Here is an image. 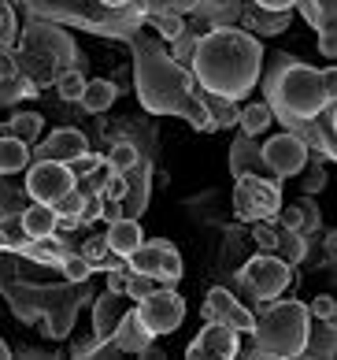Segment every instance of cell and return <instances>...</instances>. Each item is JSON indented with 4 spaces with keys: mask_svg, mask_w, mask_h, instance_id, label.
<instances>
[{
    "mask_svg": "<svg viewBox=\"0 0 337 360\" xmlns=\"http://www.w3.org/2000/svg\"><path fill=\"white\" fill-rule=\"evenodd\" d=\"M190 68L200 93L237 104L256 89L263 75V45L241 26H211L208 34L197 37Z\"/></svg>",
    "mask_w": 337,
    "mask_h": 360,
    "instance_id": "cell-1",
    "label": "cell"
},
{
    "mask_svg": "<svg viewBox=\"0 0 337 360\" xmlns=\"http://www.w3.org/2000/svg\"><path fill=\"white\" fill-rule=\"evenodd\" d=\"M133 78L141 104L152 115H182L197 130H215L204 93H197L193 71H185L164 45L141 34H133Z\"/></svg>",
    "mask_w": 337,
    "mask_h": 360,
    "instance_id": "cell-2",
    "label": "cell"
},
{
    "mask_svg": "<svg viewBox=\"0 0 337 360\" xmlns=\"http://www.w3.org/2000/svg\"><path fill=\"white\" fill-rule=\"evenodd\" d=\"M333 86H337V71L330 68H312L293 56H275L271 75L263 78L267 89V104L278 123L286 127H304L312 119L333 104Z\"/></svg>",
    "mask_w": 337,
    "mask_h": 360,
    "instance_id": "cell-3",
    "label": "cell"
},
{
    "mask_svg": "<svg viewBox=\"0 0 337 360\" xmlns=\"http://www.w3.org/2000/svg\"><path fill=\"white\" fill-rule=\"evenodd\" d=\"M252 356H304V345L312 342V312L293 297H267L252 312Z\"/></svg>",
    "mask_w": 337,
    "mask_h": 360,
    "instance_id": "cell-4",
    "label": "cell"
},
{
    "mask_svg": "<svg viewBox=\"0 0 337 360\" xmlns=\"http://www.w3.org/2000/svg\"><path fill=\"white\" fill-rule=\"evenodd\" d=\"M185 319V301L174 286H156L148 297L138 301L133 309V323H138L141 335L159 338V335H174Z\"/></svg>",
    "mask_w": 337,
    "mask_h": 360,
    "instance_id": "cell-5",
    "label": "cell"
},
{
    "mask_svg": "<svg viewBox=\"0 0 337 360\" xmlns=\"http://www.w3.org/2000/svg\"><path fill=\"white\" fill-rule=\"evenodd\" d=\"M234 216L245 223L282 216V182L260 175H237L234 182Z\"/></svg>",
    "mask_w": 337,
    "mask_h": 360,
    "instance_id": "cell-6",
    "label": "cell"
},
{
    "mask_svg": "<svg viewBox=\"0 0 337 360\" xmlns=\"http://www.w3.org/2000/svg\"><path fill=\"white\" fill-rule=\"evenodd\" d=\"M241 283L252 297H282V293L289 290L293 283V268L286 257H278V252H256V257L241 268Z\"/></svg>",
    "mask_w": 337,
    "mask_h": 360,
    "instance_id": "cell-7",
    "label": "cell"
},
{
    "mask_svg": "<svg viewBox=\"0 0 337 360\" xmlns=\"http://www.w3.org/2000/svg\"><path fill=\"white\" fill-rule=\"evenodd\" d=\"M126 264H130V271H145V275H152L159 286H174V283L182 278V271H185L182 252L174 249L171 242H164V238L141 242V245L126 257Z\"/></svg>",
    "mask_w": 337,
    "mask_h": 360,
    "instance_id": "cell-8",
    "label": "cell"
},
{
    "mask_svg": "<svg viewBox=\"0 0 337 360\" xmlns=\"http://www.w3.org/2000/svg\"><path fill=\"white\" fill-rule=\"evenodd\" d=\"M78 179L71 175V167L60 164V160H34V167L26 164V182L22 190L30 193V201L41 205H56L67 190H74Z\"/></svg>",
    "mask_w": 337,
    "mask_h": 360,
    "instance_id": "cell-9",
    "label": "cell"
},
{
    "mask_svg": "<svg viewBox=\"0 0 337 360\" xmlns=\"http://www.w3.org/2000/svg\"><path fill=\"white\" fill-rule=\"evenodd\" d=\"M260 156H263V164L271 167L278 179H293V175H300V171L308 167V141L300 134H293V130H286V134H271V141L260 145Z\"/></svg>",
    "mask_w": 337,
    "mask_h": 360,
    "instance_id": "cell-10",
    "label": "cell"
},
{
    "mask_svg": "<svg viewBox=\"0 0 337 360\" xmlns=\"http://www.w3.org/2000/svg\"><path fill=\"white\" fill-rule=\"evenodd\" d=\"M200 316L211 319V323L234 327L237 335H249V330H252V309H245V304H241L230 290H223V286H211L208 290L204 304H200Z\"/></svg>",
    "mask_w": 337,
    "mask_h": 360,
    "instance_id": "cell-11",
    "label": "cell"
},
{
    "mask_svg": "<svg viewBox=\"0 0 337 360\" xmlns=\"http://www.w3.org/2000/svg\"><path fill=\"white\" fill-rule=\"evenodd\" d=\"M237 353H241V335L234 327H226V323H211V319H208V327L190 342V349H185L190 360H204V356L234 360Z\"/></svg>",
    "mask_w": 337,
    "mask_h": 360,
    "instance_id": "cell-12",
    "label": "cell"
},
{
    "mask_svg": "<svg viewBox=\"0 0 337 360\" xmlns=\"http://www.w3.org/2000/svg\"><path fill=\"white\" fill-rule=\"evenodd\" d=\"M86 149H89V141H86L82 130L63 127V130H52L41 145H34V156L37 160H60V164H71V160L78 153H86Z\"/></svg>",
    "mask_w": 337,
    "mask_h": 360,
    "instance_id": "cell-13",
    "label": "cell"
},
{
    "mask_svg": "<svg viewBox=\"0 0 337 360\" xmlns=\"http://www.w3.org/2000/svg\"><path fill=\"white\" fill-rule=\"evenodd\" d=\"M230 171H234V179L237 175H260V179H278L271 167L263 164V156H260V145H256L249 134H241L234 145H230ZM282 182V179H278Z\"/></svg>",
    "mask_w": 337,
    "mask_h": 360,
    "instance_id": "cell-14",
    "label": "cell"
},
{
    "mask_svg": "<svg viewBox=\"0 0 337 360\" xmlns=\"http://www.w3.org/2000/svg\"><path fill=\"white\" fill-rule=\"evenodd\" d=\"M104 242H107V249H112L115 257H123V260H126L130 252L145 242L141 223L133 219V216H119V219H112V226H107V234H104Z\"/></svg>",
    "mask_w": 337,
    "mask_h": 360,
    "instance_id": "cell-15",
    "label": "cell"
},
{
    "mask_svg": "<svg viewBox=\"0 0 337 360\" xmlns=\"http://www.w3.org/2000/svg\"><path fill=\"white\" fill-rule=\"evenodd\" d=\"M19 219H22L26 238H48V234H56V208H52V205L30 201V208L19 212Z\"/></svg>",
    "mask_w": 337,
    "mask_h": 360,
    "instance_id": "cell-16",
    "label": "cell"
},
{
    "mask_svg": "<svg viewBox=\"0 0 337 360\" xmlns=\"http://www.w3.org/2000/svg\"><path fill=\"white\" fill-rule=\"evenodd\" d=\"M19 252H22V257H30L34 264H45V268H60L63 257H67V249L60 245L56 234H48V238H30V242L19 245Z\"/></svg>",
    "mask_w": 337,
    "mask_h": 360,
    "instance_id": "cell-17",
    "label": "cell"
},
{
    "mask_svg": "<svg viewBox=\"0 0 337 360\" xmlns=\"http://www.w3.org/2000/svg\"><path fill=\"white\" fill-rule=\"evenodd\" d=\"M241 19H245V26L249 30H256V34H282L286 26L293 22V11H263V8H249V11H241Z\"/></svg>",
    "mask_w": 337,
    "mask_h": 360,
    "instance_id": "cell-18",
    "label": "cell"
},
{
    "mask_svg": "<svg viewBox=\"0 0 337 360\" xmlns=\"http://www.w3.org/2000/svg\"><path fill=\"white\" fill-rule=\"evenodd\" d=\"M93 316H97V327L100 335H112L115 327H123V316H126V293L119 297V293L107 290L104 297L97 301V309H93Z\"/></svg>",
    "mask_w": 337,
    "mask_h": 360,
    "instance_id": "cell-19",
    "label": "cell"
},
{
    "mask_svg": "<svg viewBox=\"0 0 337 360\" xmlns=\"http://www.w3.org/2000/svg\"><path fill=\"white\" fill-rule=\"evenodd\" d=\"M26 164H30V145L15 134L0 138V175H19Z\"/></svg>",
    "mask_w": 337,
    "mask_h": 360,
    "instance_id": "cell-20",
    "label": "cell"
},
{
    "mask_svg": "<svg viewBox=\"0 0 337 360\" xmlns=\"http://www.w3.org/2000/svg\"><path fill=\"white\" fill-rule=\"evenodd\" d=\"M115 97H119V89H115V82H107V78H93V82H86V89H82V108L86 112H107L115 104Z\"/></svg>",
    "mask_w": 337,
    "mask_h": 360,
    "instance_id": "cell-21",
    "label": "cell"
},
{
    "mask_svg": "<svg viewBox=\"0 0 337 360\" xmlns=\"http://www.w3.org/2000/svg\"><path fill=\"white\" fill-rule=\"evenodd\" d=\"M237 123H241V134H249V138H256V134H263V130H271V123H275V112H271V104H245V108L237 112Z\"/></svg>",
    "mask_w": 337,
    "mask_h": 360,
    "instance_id": "cell-22",
    "label": "cell"
},
{
    "mask_svg": "<svg viewBox=\"0 0 337 360\" xmlns=\"http://www.w3.org/2000/svg\"><path fill=\"white\" fill-rule=\"evenodd\" d=\"M296 8H300V15L312 22L319 34H333V11H337L333 0H296Z\"/></svg>",
    "mask_w": 337,
    "mask_h": 360,
    "instance_id": "cell-23",
    "label": "cell"
},
{
    "mask_svg": "<svg viewBox=\"0 0 337 360\" xmlns=\"http://www.w3.org/2000/svg\"><path fill=\"white\" fill-rule=\"evenodd\" d=\"M41 130H45V119L37 112H19L15 119H11V134L22 138L26 145H34L37 138H41Z\"/></svg>",
    "mask_w": 337,
    "mask_h": 360,
    "instance_id": "cell-24",
    "label": "cell"
},
{
    "mask_svg": "<svg viewBox=\"0 0 337 360\" xmlns=\"http://www.w3.org/2000/svg\"><path fill=\"white\" fill-rule=\"evenodd\" d=\"M22 242H30V238H26V231H22L19 212H11V216H4V223H0V249H15L19 252Z\"/></svg>",
    "mask_w": 337,
    "mask_h": 360,
    "instance_id": "cell-25",
    "label": "cell"
},
{
    "mask_svg": "<svg viewBox=\"0 0 337 360\" xmlns=\"http://www.w3.org/2000/svg\"><path fill=\"white\" fill-rule=\"evenodd\" d=\"M60 268H63V278H71V283H86V278L93 275V264L82 257V252H67Z\"/></svg>",
    "mask_w": 337,
    "mask_h": 360,
    "instance_id": "cell-26",
    "label": "cell"
},
{
    "mask_svg": "<svg viewBox=\"0 0 337 360\" xmlns=\"http://www.w3.org/2000/svg\"><path fill=\"white\" fill-rule=\"evenodd\" d=\"M159 283L152 275H145V271H130V278H126V301H141V297H148V293H152Z\"/></svg>",
    "mask_w": 337,
    "mask_h": 360,
    "instance_id": "cell-27",
    "label": "cell"
},
{
    "mask_svg": "<svg viewBox=\"0 0 337 360\" xmlns=\"http://www.w3.org/2000/svg\"><path fill=\"white\" fill-rule=\"evenodd\" d=\"M133 164H138V149H133L130 141L112 145V153H107V167H112V171H130Z\"/></svg>",
    "mask_w": 337,
    "mask_h": 360,
    "instance_id": "cell-28",
    "label": "cell"
},
{
    "mask_svg": "<svg viewBox=\"0 0 337 360\" xmlns=\"http://www.w3.org/2000/svg\"><path fill=\"white\" fill-rule=\"evenodd\" d=\"M56 89H60L63 101H78V97H82V89H86V78L78 75V71H63L56 78Z\"/></svg>",
    "mask_w": 337,
    "mask_h": 360,
    "instance_id": "cell-29",
    "label": "cell"
},
{
    "mask_svg": "<svg viewBox=\"0 0 337 360\" xmlns=\"http://www.w3.org/2000/svg\"><path fill=\"white\" fill-rule=\"evenodd\" d=\"M104 193H86V205H82V212H78V223L82 226H93L97 219H104Z\"/></svg>",
    "mask_w": 337,
    "mask_h": 360,
    "instance_id": "cell-30",
    "label": "cell"
},
{
    "mask_svg": "<svg viewBox=\"0 0 337 360\" xmlns=\"http://www.w3.org/2000/svg\"><path fill=\"white\" fill-rule=\"evenodd\" d=\"M82 205H86V193L74 186V190H67L52 208H56V216H78V212H82Z\"/></svg>",
    "mask_w": 337,
    "mask_h": 360,
    "instance_id": "cell-31",
    "label": "cell"
},
{
    "mask_svg": "<svg viewBox=\"0 0 337 360\" xmlns=\"http://www.w3.org/2000/svg\"><path fill=\"white\" fill-rule=\"evenodd\" d=\"M67 167H71V175H74V179H86L89 171L104 167V160H100L97 153H89V149H86V153H78V156H74V160H71V164H67Z\"/></svg>",
    "mask_w": 337,
    "mask_h": 360,
    "instance_id": "cell-32",
    "label": "cell"
},
{
    "mask_svg": "<svg viewBox=\"0 0 337 360\" xmlns=\"http://www.w3.org/2000/svg\"><path fill=\"white\" fill-rule=\"evenodd\" d=\"M104 201H123V197L130 193V186H126V179H123V171H112V175H107V182H104Z\"/></svg>",
    "mask_w": 337,
    "mask_h": 360,
    "instance_id": "cell-33",
    "label": "cell"
},
{
    "mask_svg": "<svg viewBox=\"0 0 337 360\" xmlns=\"http://www.w3.org/2000/svg\"><path fill=\"white\" fill-rule=\"evenodd\" d=\"M107 252H112V249H107V242H104V238H89V242H86V249H82V257L93 264V271H97V268H107V264H104V257H107Z\"/></svg>",
    "mask_w": 337,
    "mask_h": 360,
    "instance_id": "cell-34",
    "label": "cell"
},
{
    "mask_svg": "<svg viewBox=\"0 0 337 360\" xmlns=\"http://www.w3.org/2000/svg\"><path fill=\"white\" fill-rule=\"evenodd\" d=\"M193 45H197V37H193L190 30H182L178 37H174V49H171V56H174V60H178L182 68H185V63H190V56H193Z\"/></svg>",
    "mask_w": 337,
    "mask_h": 360,
    "instance_id": "cell-35",
    "label": "cell"
},
{
    "mask_svg": "<svg viewBox=\"0 0 337 360\" xmlns=\"http://www.w3.org/2000/svg\"><path fill=\"white\" fill-rule=\"evenodd\" d=\"M308 312H312L315 319H322V323H330V319H337V301L330 297V293H322V297L312 301V309H308Z\"/></svg>",
    "mask_w": 337,
    "mask_h": 360,
    "instance_id": "cell-36",
    "label": "cell"
},
{
    "mask_svg": "<svg viewBox=\"0 0 337 360\" xmlns=\"http://www.w3.org/2000/svg\"><path fill=\"white\" fill-rule=\"evenodd\" d=\"M256 242H260V252H275L278 249V231H275V226H267V219H260V223H256Z\"/></svg>",
    "mask_w": 337,
    "mask_h": 360,
    "instance_id": "cell-37",
    "label": "cell"
},
{
    "mask_svg": "<svg viewBox=\"0 0 337 360\" xmlns=\"http://www.w3.org/2000/svg\"><path fill=\"white\" fill-rule=\"evenodd\" d=\"M152 22L159 26V37H167V41H174V37L185 30V22H182L178 15H156Z\"/></svg>",
    "mask_w": 337,
    "mask_h": 360,
    "instance_id": "cell-38",
    "label": "cell"
},
{
    "mask_svg": "<svg viewBox=\"0 0 337 360\" xmlns=\"http://www.w3.org/2000/svg\"><path fill=\"white\" fill-rule=\"evenodd\" d=\"M126 278H130L126 268H107V290H112V293H123V290H126Z\"/></svg>",
    "mask_w": 337,
    "mask_h": 360,
    "instance_id": "cell-39",
    "label": "cell"
},
{
    "mask_svg": "<svg viewBox=\"0 0 337 360\" xmlns=\"http://www.w3.org/2000/svg\"><path fill=\"white\" fill-rule=\"evenodd\" d=\"M252 4L263 8V11H293L296 0H252Z\"/></svg>",
    "mask_w": 337,
    "mask_h": 360,
    "instance_id": "cell-40",
    "label": "cell"
},
{
    "mask_svg": "<svg viewBox=\"0 0 337 360\" xmlns=\"http://www.w3.org/2000/svg\"><path fill=\"white\" fill-rule=\"evenodd\" d=\"M11 34H15V22H11V11H8V8H0V37H4V41H11Z\"/></svg>",
    "mask_w": 337,
    "mask_h": 360,
    "instance_id": "cell-41",
    "label": "cell"
},
{
    "mask_svg": "<svg viewBox=\"0 0 337 360\" xmlns=\"http://www.w3.org/2000/svg\"><path fill=\"white\" fill-rule=\"evenodd\" d=\"M319 52L326 60H333L337 56V45H333V34H319Z\"/></svg>",
    "mask_w": 337,
    "mask_h": 360,
    "instance_id": "cell-42",
    "label": "cell"
},
{
    "mask_svg": "<svg viewBox=\"0 0 337 360\" xmlns=\"http://www.w3.org/2000/svg\"><path fill=\"white\" fill-rule=\"evenodd\" d=\"M100 4H104V8H130L133 0H100Z\"/></svg>",
    "mask_w": 337,
    "mask_h": 360,
    "instance_id": "cell-43",
    "label": "cell"
},
{
    "mask_svg": "<svg viewBox=\"0 0 337 360\" xmlns=\"http://www.w3.org/2000/svg\"><path fill=\"white\" fill-rule=\"evenodd\" d=\"M8 356H11V349H8V342L0 338V360H8Z\"/></svg>",
    "mask_w": 337,
    "mask_h": 360,
    "instance_id": "cell-44",
    "label": "cell"
}]
</instances>
